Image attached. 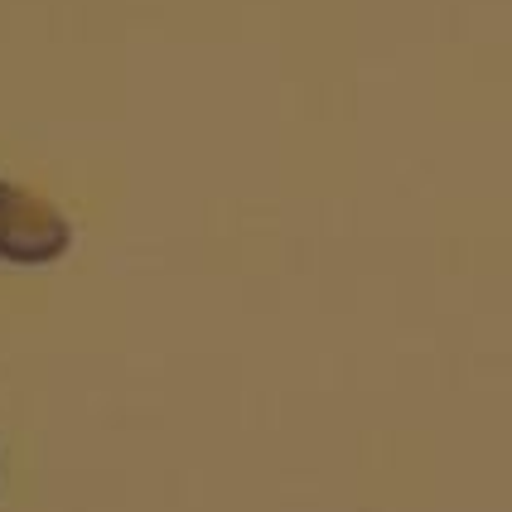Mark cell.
<instances>
[{"label":"cell","mask_w":512,"mask_h":512,"mask_svg":"<svg viewBox=\"0 0 512 512\" xmlns=\"http://www.w3.org/2000/svg\"><path fill=\"white\" fill-rule=\"evenodd\" d=\"M73 247V228L49 199L0 179V261L10 266H49Z\"/></svg>","instance_id":"6da1fadb"}]
</instances>
